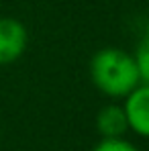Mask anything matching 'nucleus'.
Listing matches in <instances>:
<instances>
[{
    "label": "nucleus",
    "instance_id": "nucleus-1",
    "mask_svg": "<svg viewBox=\"0 0 149 151\" xmlns=\"http://www.w3.org/2000/svg\"><path fill=\"white\" fill-rule=\"evenodd\" d=\"M90 78L108 98H125L141 84L133 53L119 47H104L94 53L90 61Z\"/></svg>",
    "mask_w": 149,
    "mask_h": 151
},
{
    "label": "nucleus",
    "instance_id": "nucleus-2",
    "mask_svg": "<svg viewBox=\"0 0 149 151\" xmlns=\"http://www.w3.org/2000/svg\"><path fill=\"white\" fill-rule=\"evenodd\" d=\"M123 110L129 131L149 139V84H139L125 96Z\"/></svg>",
    "mask_w": 149,
    "mask_h": 151
},
{
    "label": "nucleus",
    "instance_id": "nucleus-3",
    "mask_svg": "<svg viewBox=\"0 0 149 151\" xmlns=\"http://www.w3.org/2000/svg\"><path fill=\"white\" fill-rule=\"evenodd\" d=\"M29 33L27 27L12 17L0 19V65L17 61L27 49Z\"/></svg>",
    "mask_w": 149,
    "mask_h": 151
},
{
    "label": "nucleus",
    "instance_id": "nucleus-4",
    "mask_svg": "<svg viewBox=\"0 0 149 151\" xmlns=\"http://www.w3.org/2000/svg\"><path fill=\"white\" fill-rule=\"evenodd\" d=\"M96 131L102 139H112V137H125L129 131L127 116H125L123 104H106L102 106L96 114Z\"/></svg>",
    "mask_w": 149,
    "mask_h": 151
},
{
    "label": "nucleus",
    "instance_id": "nucleus-5",
    "mask_svg": "<svg viewBox=\"0 0 149 151\" xmlns=\"http://www.w3.org/2000/svg\"><path fill=\"white\" fill-rule=\"evenodd\" d=\"M135 63H137V72L141 84H149V39H143L139 43L137 51L133 53Z\"/></svg>",
    "mask_w": 149,
    "mask_h": 151
},
{
    "label": "nucleus",
    "instance_id": "nucleus-6",
    "mask_svg": "<svg viewBox=\"0 0 149 151\" xmlns=\"http://www.w3.org/2000/svg\"><path fill=\"white\" fill-rule=\"evenodd\" d=\"M92 151H141L135 143L127 141L125 137H112V139H100Z\"/></svg>",
    "mask_w": 149,
    "mask_h": 151
},
{
    "label": "nucleus",
    "instance_id": "nucleus-7",
    "mask_svg": "<svg viewBox=\"0 0 149 151\" xmlns=\"http://www.w3.org/2000/svg\"><path fill=\"white\" fill-rule=\"evenodd\" d=\"M145 39H149V17H147V21H145Z\"/></svg>",
    "mask_w": 149,
    "mask_h": 151
}]
</instances>
